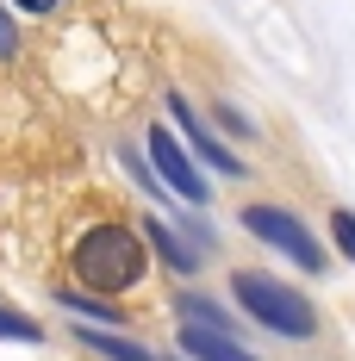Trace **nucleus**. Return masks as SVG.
Wrapping results in <instances>:
<instances>
[{
	"instance_id": "39448f33",
	"label": "nucleus",
	"mask_w": 355,
	"mask_h": 361,
	"mask_svg": "<svg viewBox=\"0 0 355 361\" xmlns=\"http://www.w3.org/2000/svg\"><path fill=\"white\" fill-rule=\"evenodd\" d=\"M169 112H175V125H181V137H187V156H193V162L218 169L224 180H243V175H249V162H237V149H231V144H218L212 131H206V118L187 106L181 94H169Z\"/></svg>"
},
{
	"instance_id": "2eb2a0df",
	"label": "nucleus",
	"mask_w": 355,
	"mask_h": 361,
	"mask_svg": "<svg viewBox=\"0 0 355 361\" xmlns=\"http://www.w3.org/2000/svg\"><path fill=\"white\" fill-rule=\"evenodd\" d=\"M13 6H19V13H56L63 0H13Z\"/></svg>"
},
{
	"instance_id": "7ed1b4c3",
	"label": "nucleus",
	"mask_w": 355,
	"mask_h": 361,
	"mask_svg": "<svg viewBox=\"0 0 355 361\" xmlns=\"http://www.w3.org/2000/svg\"><path fill=\"white\" fill-rule=\"evenodd\" d=\"M243 231L255 243H268L275 255H287L299 274H324V268H330V262H324V243L306 231V218L293 212V206H281V200H249L243 206Z\"/></svg>"
},
{
	"instance_id": "9b49d317",
	"label": "nucleus",
	"mask_w": 355,
	"mask_h": 361,
	"mask_svg": "<svg viewBox=\"0 0 355 361\" xmlns=\"http://www.w3.org/2000/svg\"><path fill=\"white\" fill-rule=\"evenodd\" d=\"M330 243L343 250V262H355V212H349V206L330 212Z\"/></svg>"
},
{
	"instance_id": "f8f14e48",
	"label": "nucleus",
	"mask_w": 355,
	"mask_h": 361,
	"mask_svg": "<svg viewBox=\"0 0 355 361\" xmlns=\"http://www.w3.org/2000/svg\"><path fill=\"white\" fill-rule=\"evenodd\" d=\"M212 118H218V131H231V137H255V118H243V112L231 106V100H218Z\"/></svg>"
},
{
	"instance_id": "6e6552de",
	"label": "nucleus",
	"mask_w": 355,
	"mask_h": 361,
	"mask_svg": "<svg viewBox=\"0 0 355 361\" xmlns=\"http://www.w3.org/2000/svg\"><path fill=\"white\" fill-rule=\"evenodd\" d=\"M75 336H81L88 349H100L107 361H156L150 349H143V343H131V336H119V330H94V324H81Z\"/></svg>"
},
{
	"instance_id": "ddd939ff",
	"label": "nucleus",
	"mask_w": 355,
	"mask_h": 361,
	"mask_svg": "<svg viewBox=\"0 0 355 361\" xmlns=\"http://www.w3.org/2000/svg\"><path fill=\"white\" fill-rule=\"evenodd\" d=\"M0 336H13V343H37L44 330H37L25 312H6V305H0Z\"/></svg>"
},
{
	"instance_id": "9d476101",
	"label": "nucleus",
	"mask_w": 355,
	"mask_h": 361,
	"mask_svg": "<svg viewBox=\"0 0 355 361\" xmlns=\"http://www.w3.org/2000/svg\"><path fill=\"white\" fill-rule=\"evenodd\" d=\"M69 312H81V318H100V324H125V312H112L107 299H81V293H56Z\"/></svg>"
},
{
	"instance_id": "0eeeda50",
	"label": "nucleus",
	"mask_w": 355,
	"mask_h": 361,
	"mask_svg": "<svg viewBox=\"0 0 355 361\" xmlns=\"http://www.w3.org/2000/svg\"><path fill=\"white\" fill-rule=\"evenodd\" d=\"M143 237H150V250L162 255V268H175V274H193V268H200V255L187 250V243H181L162 218H143Z\"/></svg>"
},
{
	"instance_id": "1a4fd4ad",
	"label": "nucleus",
	"mask_w": 355,
	"mask_h": 361,
	"mask_svg": "<svg viewBox=\"0 0 355 361\" xmlns=\"http://www.w3.org/2000/svg\"><path fill=\"white\" fill-rule=\"evenodd\" d=\"M175 312L187 318V324H206V330H224V336H237V318H231V312H218L212 299H200V293H181Z\"/></svg>"
},
{
	"instance_id": "f257e3e1",
	"label": "nucleus",
	"mask_w": 355,
	"mask_h": 361,
	"mask_svg": "<svg viewBox=\"0 0 355 361\" xmlns=\"http://www.w3.org/2000/svg\"><path fill=\"white\" fill-rule=\"evenodd\" d=\"M75 281L94 293H131L150 274V255H143V237L131 224H94L69 255Z\"/></svg>"
},
{
	"instance_id": "423d86ee",
	"label": "nucleus",
	"mask_w": 355,
	"mask_h": 361,
	"mask_svg": "<svg viewBox=\"0 0 355 361\" xmlns=\"http://www.w3.org/2000/svg\"><path fill=\"white\" fill-rule=\"evenodd\" d=\"M181 355H193V361H255L237 336L206 330V324H181Z\"/></svg>"
},
{
	"instance_id": "4468645a",
	"label": "nucleus",
	"mask_w": 355,
	"mask_h": 361,
	"mask_svg": "<svg viewBox=\"0 0 355 361\" xmlns=\"http://www.w3.org/2000/svg\"><path fill=\"white\" fill-rule=\"evenodd\" d=\"M19 50V25H13V13H0V56H13Z\"/></svg>"
},
{
	"instance_id": "f03ea898",
	"label": "nucleus",
	"mask_w": 355,
	"mask_h": 361,
	"mask_svg": "<svg viewBox=\"0 0 355 361\" xmlns=\"http://www.w3.org/2000/svg\"><path fill=\"white\" fill-rule=\"evenodd\" d=\"M231 293H237V305H243L268 336H287V343H312V336H318V305H312L299 287L275 281V274L237 268V274H231Z\"/></svg>"
},
{
	"instance_id": "20e7f679",
	"label": "nucleus",
	"mask_w": 355,
	"mask_h": 361,
	"mask_svg": "<svg viewBox=\"0 0 355 361\" xmlns=\"http://www.w3.org/2000/svg\"><path fill=\"white\" fill-rule=\"evenodd\" d=\"M150 175L162 180L175 200H187V206H206L212 200V187H206V175L193 169V156H187V144H181L169 125H156L150 131Z\"/></svg>"
}]
</instances>
